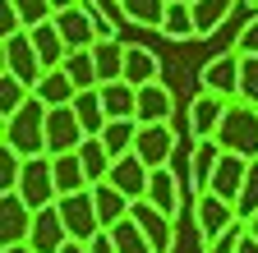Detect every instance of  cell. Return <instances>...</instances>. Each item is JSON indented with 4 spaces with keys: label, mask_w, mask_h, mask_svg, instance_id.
I'll return each instance as SVG.
<instances>
[{
    "label": "cell",
    "mask_w": 258,
    "mask_h": 253,
    "mask_svg": "<svg viewBox=\"0 0 258 253\" xmlns=\"http://www.w3.org/2000/svg\"><path fill=\"white\" fill-rule=\"evenodd\" d=\"M74 5H83V0H51V10L60 14V10H74Z\"/></svg>",
    "instance_id": "cell-45"
},
{
    "label": "cell",
    "mask_w": 258,
    "mask_h": 253,
    "mask_svg": "<svg viewBox=\"0 0 258 253\" xmlns=\"http://www.w3.org/2000/svg\"><path fill=\"white\" fill-rule=\"evenodd\" d=\"M60 216H64V226H70V239H92V235H102V216H97V198H92V189H79V194H64L55 198Z\"/></svg>",
    "instance_id": "cell-3"
},
{
    "label": "cell",
    "mask_w": 258,
    "mask_h": 253,
    "mask_svg": "<svg viewBox=\"0 0 258 253\" xmlns=\"http://www.w3.org/2000/svg\"><path fill=\"white\" fill-rule=\"evenodd\" d=\"M28 97H32V88H28L23 78H14L10 69L0 74V115H5V120H10V115H14V111H19Z\"/></svg>",
    "instance_id": "cell-35"
},
{
    "label": "cell",
    "mask_w": 258,
    "mask_h": 253,
    "mask_svg": "<svg viewBox=\"0 0 258 253\" xmlns=\"http://www.w3.org/2000/svg\"><path fill=\"white\" fill-rule=\"evenodd\" d=\"M235 253H258V239H253V235L244 230V239H240V248H235Z\"/></svg>",
    "instance_id": "cell-44"
},
{
    "label": "cell",
    "mask_w": 258,
    "mask_h": 253,
    "mask_svg": "<svg viewBox=\"0 0 258 253\" xmlns=\"http://www.w3.org/2000/svg\"><path fill=\"white\" fill-rule=\"evenodd\" d=\"M23 161H28L23 152H14L10 143H0V194L19 189V180H23Z\"/></svg>",
    "instance_id": "cell-36"
},
{
    "label": "cell",
    "mask_w": 258,
    "mask_h": 253,
    "mask_svg": "<svg viewBox=\"0 0 258 253\" xmlns=\"http://www.w3.org/2000/svg\"><path fill=\"white\" fill-rule=\"evenodd\" d=\"M134 152L157 171V166H171L175 161V129L171 124H139V138H134Z\"/></svg>",
    "instance_id": "cell-9"
},
{
    "label": "cell",
    "mask_w": 258,
    "mask_h": 253,
    "mask_svg": "<svg viewBox=\"0 0 258 253\" xmlns=\"http://www.w3.org/2000/svg\"><path fill=\"white\" fill-rule=\"evenodd\" d=\"M19 194L28 198V207H51L55 194V166H51V152H37L23 161V180H19Z\"/></svg>",
    "instance_id": "cell-4"
},
{
    "label": "cell",
    "mask_w": 258,
    "mask_h": 253,
    "mask_svg": "<svg viewBox=\"0 0 258 253\" xmlns=\"http://www.w3.org/2000/svg\"><path fill=\"white\" fill-rule=\"evenodd\" d=\"M79 156H83V171H88V180H92V184H102V180L111 175V161H115V156L106 152L102 134H88V138L79 143Z\"/></svg>",
    "instance_id": "cell-25"
},
{
    "label": "cell",
    "mask_w": 258,
    "mask_h": 253,
    "mask_svg": "<svg viewBox=\"0 0 258 253\" xmlns=\"http://www.w3.org/2000/svg\"><path fill=\"white\" fill-rule=\"evenodd\" d=\"M235 51H240V55H258V14H253V19L244 23V33H240Z\"/></svg>",
    "instance_id": "cell-41"
},
{
    "label": "cell",
    "mask_w": 258,
    "mask_h": 253,
    "mask_svg": "<svg viewBox=\"0 0 258 253\" xmlns=\"http://www.w3.org/2000/svg\"><path fill=\"white\" fill-rule=\"evenodd\" d=\"M240 102L258 106V55H244L240 65Z\"/></svg>",
    "instance_id": "cell-38"
},
{
    "label": "cell",
    "mask_w": 258,
    "mask_h": 253,
    "mask_svg": "<svg viewBox=\"0 0 258 253\" xmlns=\"http://www.w3.org/2000/svg\"><path fill=\"white\" fill-rule=\"evenodd\" d=\"M148 203H157L161 212H171L180 207V184H175V166H157L152 180H148Z\"/></svg>",
    "instance_id": "cell-24"
},
{
    "label": "cell",
    "mask_w": 258,
    "mask_h": 253,
    "mask_svg": "<svg viewBox=\"0 0 258 253\" xmlns=\"http://www.w3.org/2000/svg\"><path fill=\"white\" fill-rule=\"evenodd\" d=\"M0 216H5V221H0V239H5V248H10V244H28L37 207H28V198L19 194V189H10V194H5V212H0Z\"/></svg>",
    "instance_id": "cell-12"
},
{
    "label": "cell",
    "mask_w": 258,
    "mask_h": 253,
    "mask_svg": "<svg viewBox=\"0 0 258 253\" xmlns=\"http://www.w3.org/2000/svg\"><path fill=\"white\" fill-rule=\"evenodd\" d=\"M171 88L166 83H143L139 88V124H171Z\"/></svg>",
    "instance_id": "cell-17"
},
{
    "label": "cell",
    "mask_w": 258,
    "mask_h": 253,
    "mask_svg": "<svg viewBox=\"0 0 258 253\" xmlns=\"http://www.w3.org/2000/svg\"><path fill=\"white\" fill-rule=\"evenodd\" d=\"M194 221H199V235L212 244L217 235L231 230L240 216H235V203H231V198H221V194H212V189H203L199 203H194Z\"/></svg>",
    "instance_id": "cell-7"
},
{
    "label": "cell",
    "mask_w": 258,
    "mask_h": 253,
    "mask_svg": "<svg viewBox=\"0 0 258 253\" xmlns=\"http://www.w3.org/2000/svg\"><path fill=\"white\" fill-rule=\"evenodd\" d=\"M244 175H249V156H240V152H221V161H217L208 189L235 203V198H240V189H244Z\"/></svg>",
    "instance_id": "cell-16"
},
{
    "label": "cell",
    "mask_w": 258,
    "mask_h": 253,
    "mask_svg": "<svg viewBox=\"0 0 258 253\" xmlns=\"http://www.w3.org/2000/svg\"><path fill=\"white\" fill-rule=\"evenodd\" d=\"M244 226H249V235H253V239H258V212H253V216H249V221H244Z\"/></svg>",
    "instance_id": "cell-46"
},
{
    "label": "cell",
    "mask_w": 258,
    "mask_h": 253,
    "mask_svg": "<svg viewBox=\"0 0 258 253\" xmlns=\"http://www.w3.org/2000/svg\"><path fill=\"white\" fill-rule=\"evenodd\" d=\"M235 10V0H194V23H199V37L226 23V14Z\"/></svg>",
    "instance_id": "cell-34"
},
{
    "label": "cell",
    "mask_w": 258,
    "mask_h": 253,
    "mask_svg": "<svg viewBox=\"0 0 258 253\" xmlns=\"http://www.w3.org/2000/svg\"><path fill=\"white\" fill-rule=\"evenodd\" d=\"M74 111H79V120H83V129H88V134H102V124H106V106H102V92H97V88L79 92V97H74Z\"/></svg>",
    "instance_id": "cell-33"
},
{
    "label": "cell",
    "mask_w": 258,
    "mask_h": 253,
    "mask_svg": "<svg viewBox=\"0 0 258 253\" xmlns=\"http://www.w3.org/2000/svg\"><path fill=\"white\" fill-rule=\"evenodd\" d=\"M88 244H92V253H120V248H115V239H111V230H102V235H92Z\"/></svg>",
    "instance_id": "cell-42"
},
{
    "label": "cell",
    "mask_w": 258,
    "mask_h": 253,
    "mask_svg": "<svg viewBox=\"0 0 258 253\" xmlns=\"http://www.w3.org/2000/svg\"><path fill=\"white\" fill-rule=\"evenodd\" d=\"M253 5H258V0H253Z\"/></svg>",
    "instance_id": "cell-48"
},
{
    "label": "cell",
    "mask_w": 258,
    "mask_h": 253,
    "mask_svg": "<svg viewBox=\"0 0 258 253\" xmlns=\"http://www.w3.org/2000/svg\"><path fill=\"white\" fill-rule=\"evenodd\" d=\"M134 138H139V120H134V115H120V120H106V124H102V143H106L111 156L134 152Z\"/></svg>",
    "instance_id": "cell-26"
},
{
    "label": "cell",
    "mask_w": 258,
    "mask_h": 253,
    "mask_svg": "<svg viewBox=\"0 0 258 253\" xmlns=\"http://www.w3.org/2000/svg\"><path fill=\"white\" fill-rule=\"evenodd\" d=\"M46 102L32 92V97L5 120V138L0 143H10L14 152H23V156H37V152H46Z\"/></svg>",
    "instance_id": "cell-1"
},
{
    "label": "cell",
    "mask_w": 258,
    "mask_h": 253,
    "mask_svg": "<svg viewBox=\"0 0 258 253\" xmlns=\"http://www.w3.org/2000/svg\"><path fill=\"white\" fill-rule=\"evenodd\" d=\"M221 143L217 138H199V147H194V161H189V180H194V189H199V194H203V189L212 184V171H217V161H221Z\"/></svg>",
    "instance_id": "cell-23"
},
{
    "label": "cell",
    "mask_w": 258,
    "mask_h": 253,
    "mask_svg": "<svg viewBox=\"0 0 258 253\" xmlns=\"http://www.w3.org/2000/svg\"><path fill=\"white\" fill-rule=\"evenodd\" d=\"M5 69H10L14 78H23L32 92H37L46 65H42L37 46H32V33H28V28H23V33H14V37H5Z\"/></svg>",
    "instance_id": "cell-5"
},
{
    "label": "cell",
    "mask_w": 258,
    "mask_h": 253,
    "mask_svg": "<svg viewBox=\"0 0 258 253\" xmlns=\"http://www.w3.org/2000/svg\"><path fill=\"white\" fill-rule=\"evenodd\" d=\"M166 5H171V0H120V14L129 23H139V28H161Z\"/></svg>",
    "instance_id": "cell-30"
},
{
    "label": "cell",
    "mask_w": 258,
    "mask_h": 253,
    "mask_svg": "<svg viewBox=\"0 0 258 253\" xmlns=\"http://www.w3.org/2000/svg\"><path fill=\"white\" fill-rule=\"evenodd\" d=\"M64 239H70V226H64L60 207H55V203H51V207H37V216H32V235H28L32 253H60Z\"/></svg>",
    "instance_id": "cell-10"
},
{
    "label": "cell",
    "mask_w": 258,
    "mask_h": 253,
    "mask_svg": "<svg viewBox=\"0 0 258 253\" xmlns=\"http://www.w3.org/2000/svg\"><path fill=\"white\" fill-rule=\"evenodd\" d=\"M240 65H244V55L240 51H231V55H217L212 65L203 69V88L208 92H217V97H240Z\"/></svg>",
    "instance_id": "cell-14"
},
{
    "label": "cell",
    "mask_w": 258,
    "mask_h": 253,
    "mask_svg": "<svg viewBox=\"0 0 258 253\" xmlns=\"http://www.w3.org/2000/svg\"><path fill=\"white\" fill-rule=\"evenodd\" d=\"M64 74L74 78V88L79 92H88V88H102V74H97V60H92V46H83V51H70L64 55V65H60Z\"/></svg>",
    "instance_id": "cell-27"
},
{
    "label": "cell",
    "mask_w": 258,
    "mask_h": 253,
    "mask_svg": "<svg viewBox=\"0 0 258 253\" xmlns=\"http://www.w3.org/2000/svg\"><path fill=\"white\" fill-rule=\"evenodd\" d=\"M217 143L226 147V152H240V156H258V106H249V102H231L226 106V120H221V129H217Z\"/></svg>",
    "instance_id": "cell-2"
},
{
    "label": "cell",
    "mask_w": 258,
    "mask_h": 253,
    "mask_svg": "<svg viewBox=\"0 0 258 253\" xmlns=\"http://www.w3.org/2000/svg\"><path fill=\"white\" fill-rule=\"evenodd\" d=\"M37 97H42L46 106H70V102L79 97V88H74V78L64 74V69H46L42 83H37Z\"/></svg>",
    "instance_id": "cell-28"
},
{
    "label": "cell",
    "mask_w": 258,
    "mask_h": 253,
    "mask_svg": "<svg viewBox=\"0 0 258 253\" xmlns=\"http://www.w3.org/2000/svg\"><path fill=\"white\" fill-rule=\"evenodd\" d=\"M102 92V106H106V120H120V115H134L139 120V88L129 78H111L97 88Z\"/></svg>",
    "instance_id": "cell-19"
},
{
    "label": "cell",
    "mask_w": 258,
    "mask_h": 253,
    "mask_svg": "<svg viewBox=\"0 0 258 253\" xmlns=\"http://www.w3.org/2000/svg\"><path fill=\"white\" fill-rule=\"evenodd\" d=\"M5 253H32V244H10Z\"/></svg>",
    "instance_id": "cell-47"
},
{
    "label": "cell",
    "mask_w": 258,
    "mask_h": 253,
    "mask_svg": "<svg viewBox=\"0 0 258 253\" xmlns=\"http://www.w3.org/2000/svg\"><path fill=\"white\" fill-rule=\"evenodd\" d=\"M60 253H92V244H83V239H64Z\"/></svg>",
    "instance_id": "cell-43"
},
{
    "label": "cell",
    "mask_w": 258,
    "mask_h": 253,
    "mask_svg": "<svg viewBox=\"0 0 258 253\" xmlns=\"http://www.w3.org/2000/svg\"><path fill=\"white\" fill-rule=\"evenodd\" d=\"M111 239H115V248H120V253H157V248H152V239L143 235V226H139L134 216H124L120 226H111Z\"/></svg>",
    "instance_id": "cell-31"
},
{
    "label": "cell",
    "mask_w": 258,
    "mask_h": 253,
    "mask_svg": "<svg viewBox=\"0 0 258 253\" xmlns=\"http://www.w3.org/2000/svg\"><path fill=\"white\" fill-rule=\"evenodd\" d=\"M120 194H129V198H148V180H152V166L143 161L139 152H124V156H115L111 161V175H106Z\"/></svg>",
    "instance_id": "cell-11"
},
{
    "label": "cell",
    "mask_w": 258,
    "mask_h": 253,
    "mask_svg": "<svg viewBox=\"0 0 258 253\" xmlns=\"http://www.w3.org/2000/svg\"><path fill=\"white\" fill-rule=\"evenodd\" d=\"M258 212V156L249 161V175H244V189H240V198H235V216L249 221Z\"/></svg>",
    "instance_id": "cell-37"
},
{
    "label": "cell",
    "mask_w": 258,
    "mask_h": 253,
    "mask_svg": "<svg viewBox=\"0 0 258 253\" xmlns=\"http://www.w3.org/2000/svg\"><path fill=\"white\" fill-rule=\"evenodd\" d=\"M124 78L134 83V88L157 83V55L143 51V46H129V55H124Z\"/></svg>",
    "instance_id": "cell-32"
},
{
    "label": "cell",
    "mask_w": 258,
    "mask_h": 253,
    "mask_svg": "<svg viewBox=\"0 0 258 253\" xmlns=\"http://www.w3.org/2000/svg\"><path fill=\"white\" fill-rule=\"evenodd\" d=\"M161 33H166V37H199L194 0H171V5H166V19H161Z\"/></svg>",
    "instance_id": "cell-29"
},
{
    "label": "cell",
    "mask_w": 258,
    "mask_h": 253,
    "mask_svg": "<svg viewBox=\"0 0 258 253\" xmlns=\"http://www.w3.org/2000/svg\"><path fill=\"white\" fill-rule=\"evenodd\" d=\"M92 198H97V216H102V230L120 226V221L129 216V207H134V198H129V194H120V189H115L111 180L92 184Z\"/></svg>",
    "instance_id": "cell-18"
},
{
    "label": "cell",
    "mask_w": 258,
    "mask_h": 253,
    "mask_svg": "<svg viewBox=\"0 0 258 253\" xmlns=\"http://www.w3.org/2000/svg\"><path fill=\"white\" fill-rule=\"evenodd\" d=\"M124 55H129V46H124L120 37H97L92 60H97V74H102V83L124 78Z\"/></svg>",
    "instance_id": "cell-22"
},
{
    "label": "cell",
    "mask_w": 258,
    "mask_h": 253,
    "mask_svg": "<svg viewBox=\"0 0 258 253\" xmlns=\"http://www.w3.org/2000/svg\"><path fill=\"white\" fill-rule=\"evenodd\" d=\"M226 106H231V97H217V92L203 88V97L189 106V129L199 134V138H217L221 120H226Z\"/></svg>",
    "instance_id": "cell-15"
},
{
    "label": "cell",
    "mask_w": 258,
    "mask_h": 253,
    "mask_svg": "<svg viewBox=\"0 0 258 253\" xmlns=\"http://www.w3.org/2000/svg\"><path fill=\"white\" fill-rule=\"evenodd\" d=\"M83 138H88V129H83V120H79L74 102H70V106H51V111H46V152H51V156L74 152Z\"/></svg>",
    "instance_id": "cell-6"
},
{
    "label": "cell",
    "mask_w": 258,
    "mask_h": 253,
    "mask_svg": "<svg viewBox=\"0 0 258 253\" xmlns=\"http://www.w3.org/2000/svg\"><path fill=\"white\" fill-rule=\"evenodd\" d=\"M51 166H55V194H60V198H64V194H79V189H92V180H88V171H83L79 147H74V152L51 156Z\"/></svg>",
    "instance_id": "cell-20"
},
{
    "label": "cell",
    "mask_w": 258,
    "mask_h": 253,
    "mask_svg": "<svg viewBox=\"0 0 258 253\" xmlns=\"http://www.w3.org/2000/svg\"><path fill=\"white\" fill-rule=\"evenodd\" d=\"M14 10L23 14V23H28V28H37V23L55 19V10H51V0H14Z\"/></svg>",
    "instance_id": "cell-39"
},
{
    "label": "cell",
    "mask_w": 258,
    "mask_h": 253,
    "mask_svg": "<svg viewBox=\"0 0 258 253\" xmlns=\"http://www.w3.org/2000/svg\"><path fill=\"white\" fill-rule=\"evenodd\" d=\"M23 14L14 10V0H0V33H5V37H14V33H23Z\"/></svg>",
    "instance_id": "cell-40"
},
{
    "label": "cell",
    "mask_w": 258,
    "mask_h": 253,
    "mask_svg": "<svg viewBox=\"0 0 258 253\" xmlns=\"http://www.w3.org/2000/svg\"><path fill=\"white\" fill-rule=\"evenodd\" d=\"M129 216L143 226V235L152 239V248H157V253H171V248H175V216H171V212H161V207H157V203H148V198H134Z\"/></svg>",
    "instance_id": "cell-8"
},
{
    "label": "cell",
    "mask_w": 258,
    "mask_h": 253,
    "mask_svg": "<svg viewBox=\"0 0 258 253\" xmlns=\"http://www.w3.org/2000/svg\"><path fill=\"white\" fill-rule=\"evenodd\" d=\"M28 33H32V46H37L42 65H46V69H60V65H64V55H70V42L60 37L55 19H46V23H37V28H28Z\"/></svg>",
    "instance_id": "cell-21"
},
{
    "label": "cell",
    "mask_w": 258,
    "mask_h": 253,
    "mask_svg": "<svg viewBox=\"0 0 258 253\" xmlns=\"http://www.w3.org/2000/svg\"><path fill=\"white\" fill-rule=\"evenodd\" d=\"M55 28H60V37L70 42V51L97 46V23H92L88 0H83V5H74V10H60V14H55Z\"/></svg>",
    "instance_id": "cell-13"
}]
</instances>
